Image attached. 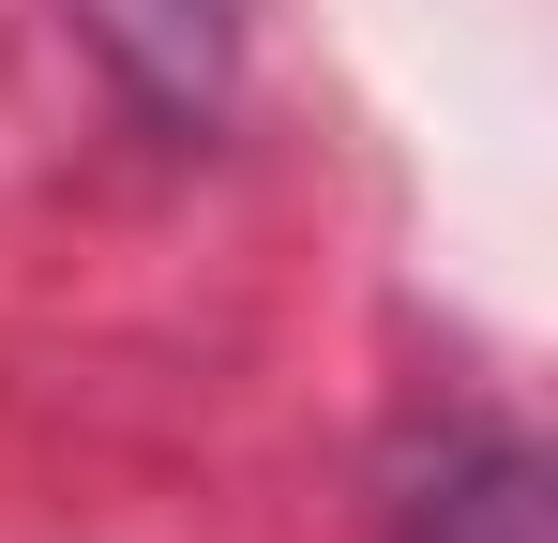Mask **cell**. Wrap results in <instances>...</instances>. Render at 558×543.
<instances>
[{
    "mask_svg": "<svg viewBox=\"0 0 558 543\" xmlns=\"http://www.w3.org/2000/svg\"><path fill=\"white\" fill-rule=\"evenodd\" d=\"M392 543H544V452L529 438H438Z\"/></svg>",
    "mask_w": 558,
    "mask_h": 543,
    "instance_id": "2",
    "label": "cell"
},
{
    "mask_svg": "<svg viewBox=\"0 0 558 543\" xmlns=\"http://www.w3.org/2000/svg\"><path fill=\"white\" fill-rule=\"evenodd\" d=\"M76 15L121 61V90L167 106V121H211L227 76H242V31H257V0H76Z\"/></svg>",
    "mask_w": 558,
    "mask_h": 543,
    "instance_id": "1",
    "label": "cell"
}]
</instances>
